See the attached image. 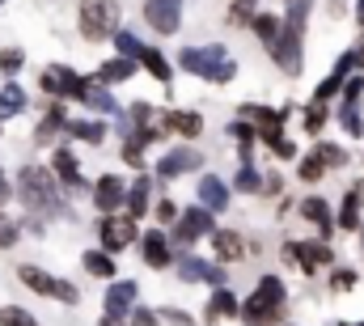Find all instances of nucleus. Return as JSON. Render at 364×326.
Returning <instances> with one entry per match:
<instances>
[{
  "instance_id": "nucleus-31",
  "label": "nucleus",
  "mask_w": 364,
  "mask_h": 326,
  "mask_svg": "<svg viewBox=\"0 0 364 326\" xmlns=\"http://www.w3.org/2000/svg\"><path fill=\"white\" fill-rule=\"evenodd\" d=\"M233 191H242V195H259V191H263V174H259L250 162H242L237 178H233Z\"/></svg>"
},
{
  "instance_id": "nucleus-26",
  "label": "nucleus",
  "mask_w": 364,
  "mask_h": 326,
  "mask_svg": "<svg viewBox=\"0 0 364 326\" xmlns=\"http://www.w3.org/2000/svg\"><path fill=\"white\" fill-rule=\"evenodd\" d=\"M166 127H174L186 140H195V136L203 132V119H199L195 110H170V115H166Z\"/></svg>"
},
{
  "instance_id": "nucleus-4",
  "label": "nucleus",
  "mask_w": 364,
  "mask_h": 326,
  "mask_svg": "<svg viewBox=\"0 0 364 326\" xmlns=\"http://www.w3.org/2000/svg\"><path fill=\"white\" fill-rule=\"evenodd\" d=\"M77 26L90 43H102L119 30V0H81V13H77Z\"/></svg>"
},
{
  "instance_id": "nucleus-35",
  "label": "nucleus",
  "mask_w": 364,
  "mask_h": 326,
  "mask_svg": "<svg viewBox=\"0 0 364 326\" xmlns=\"http://www.w3.org/2000/svg\"><path fill=\"white\" fill-rule=\"evenodd\" d=\"M114 47H119V56H127V60H140V51H144V43H140L132 30H114Z\"/></svg>"
},
{
  "instance_id": "nucleus-39",
  "label": "nucleus",
  "mask_w": 364,
  "mask_h": 326,
  "mask_svg": "<svg viewBox=\"0 0 364 326\" xmlns=\"http://www.w3.org/2000/svg\"><path fill=\"white\" fill-rule=\"evenodd\" d=\"M21 64H26V51H21V47H4V51H0V73H9V77H13Z\"/></svg>"
},
{
  "instance_id": "nucleus-40",
  "label": "nucleus",
  "mask_w": 364,
  "mask_h": 326,
  "mask_svg": "<svg viewBox=\"0 0 364 326\" xmlns=\"http://www.w3.org/2000/svg\"><path fill=\"white\" fill-rule=\"evenodd\" d=\"M322 123H326V102H309V115H305V132H309V136H318V132H322Z\"/></svg>"
},
{
  "instance_id": "nucleus-10",
  "label": "nucleus",
  "mask_w": 364,
  "mask_h": 326,
  "mask_svg": "<svg viewBox=\"0 0 364 326\" xmlns=\"http://www.w3.org/2000/svg\"><path fill=\"white\" fill-rule=\"evenodd\" d=\"M144 21H149L157 34H178L182 0H144Z\"/></svg>"
},
{
  "instance_id": "nucleus-28",
  "label": "nucleus",
  "mask_w": 364,
  "mask_h": 326,
  "mask_svg": "<svg viewBox=\"0 0 364 326\" xmlns=\"http://www.w3.org/2000/svg\"><path fill=\"white\" fill-rule=\"evenodd\" d=\"M64 123H68V119H64V106H60V102H55V106H47V119L38 123L34 140H38V144H51V140H55V132H60Z\"/></svg>"
},
{
  "instance_id": "nucleus-2",
  "label": "nucleus",
  "mask_w": 364,
  "mask_h": 326,
  "mask_svg": "<svg viewBox=\"0 0 364 326\" xmlns=\"http://www.w3.org/2000/svg\"><path fill=\"white\" fill-rule=\"evenodd\" d=\"M17 195H21V204H26L30 212H38V216H43V212H64L51 174L38 169V165H26V169L17 174Z\"/></svg>"
},
{
  "instance_id": "nucleus-41",
  "label": "nucleus",
  "mask_w": 364,
  "mask_h": 326,
  "mask_svg": "<svg viewBox=\"0 0 364 326\" xmlns=\"http://www.w3.org/2000/svg\"><path fill=\"white\" fill-rule=\"evenodd\" d=\"M339 123H343L352 136H364V119H360V110H356V106H343V110H339Z\"/></svg>"
},
{
  "instance_id": "nucleus-48",
  "label": "nucleus",
  "mask_w": 364,
  "mask_h": 326,
  "mask_svg": "<svg viewBox=\"0 0 364 326\" xmlns=\"http://www.w3.org/2000/svg\"><path fill=\"white\" fill-rule=\"evenodd\" d=\"M132 314H136V318H132V326H157V318H153L149 310H132Z\"/></svg>"
},
{
  "instance_id": "nucleus-23",
  "label": "nucleus",
  "mask_w": 364,
  "mask_h": 326,
  "mask_svg": "<svg viewBox=\"0 0 364 326\" xmlns=\"http://www.w3.org/2000/svg\"><path fill=\"white\" fill-rule=\"evenodd\" d=\"M140 254H144L149 267H170V242H166V233H149L140 242Z\"/></svg>"
},
{
  "instance_id": "nucleus-55",
  "label": "nucleus",
  "mask_w": 364,
  "mask_h": 326,
  "mask_svg": "<svg viewBox=\"0 0 364 326\" xmlns=\"http://www.w3.org/2000/svg\"><path fill=\"white\" fill-rule=\"evenodd\" d=\"M356 326H364V322H356Z\"/></svg>"
},
{
  "instance_id": "nucleus-15",
  "label": "nucleus",
  "mask_w": 364,
  "mask_h": 326,
  "mask_svg": "<svg viewBox=\"0 0 364 326\" xmlns=\"http://www.w3.org/2000/svg\"><path fill=\"white\" fill-rule=\"evenodd\" d=\"M132 305H136V284L132 280H114L106 288V314L110 318H123V314H132Z\"/></svg>"
},
{
  "instance_id": "nucleus-13",
  "label": "nucleus",
  "mask_w": 364,
  "mask_h": 326,
  "mask_svg": "<svg viewBox=\"0 0 364 326\" xmlns=\"http://www.w3.org/2000/svg\"><path fill=\"white\" fill-rule=\"evenodd\" d=\"M123 178H114V174H102L97 178V186H93V204H97V212L102 216H110V212H119V204H123Z\"/></svg>"
},
{
  "instance_id": "nucleus-19",
  "label": "nucleus",
  "mask_w": 364,
  "mask_h": 326,
  "mask_svg": "<svg viewBox=\"0 0 364 326\" xmlns=\"http://www.w3.org/2000/svg\"><path fill=\"white\" fill-rule=\"evenodd\" d=\"M149 195H153V178H149V174H140V178L132 182V191L123 195V199H127V216H132V221H140V216L149 212Z\"/></svg>"
},
{
  "instance_id": "nucleus-45",
  "label": "nucleus",
  "mask_w": 364,
  "mask_h": 326,
  "mask_svg": "<svg viewBox=\"0 0 364 326\" xmlns=\"http://www.w3.org/2000/svg\"><path fill=\"white\" fill-rule=\"evenodd\" d=\"M17 233H21V229H17L13 221H4V216H0V250H9V246H17Z\"/></svg>"
},
{
  "instance_id": "nucleus-43",
  "label": "nucleus",
  "mask_w": 364,
  "mask_h": 326,
  "mask_svg": "<svg viewBox=\"0 0 364 326\" xmlns=\"http://www.w3.org/2000/svg\"><path fill=\"white\" fill-rule=\"evenodd\" d=\"M229 136H233V140H242V144H255V140H259V136H255V127H250L246 119H237V123L229 127Z\"/></svg>"
},
{
  "instance_id": "nucleus-47",
  "label": "nucleus",
  "mask_w": 364,
  "mask_h": 326,
  "mask_svg": "<svg viewBox=\"0 0 364 326\" xmlns=\"http://www.w3.org/2000/svg\"><path fill=\"white\" fill-rule=\"evenodd\" d=\"M153 216H157V221H174V216H178V208H174V204H170V199H161V204H157V212H153Z\"/></svg>"
},
{
  "instance_id": "nucleus-51",
  "label": "nucleus",
  "mask_w": 364,
  "mask_h": 326,
  "mask_svg": "<svg viewBox=\"0 0 364 326\" xmlns=\"http://www.w3.org/2000/svg\"><path fill=\"white\" fill-rule=\"evenodd\" d=\"M166 318H170V322H178V326H191V318H186V314H178V310H166Z\"/></svg>"
},
{
  "instance_id": "nucleus-9",
  "label": "nucleus",
  "mask_w": 364,
  "mask_h": 326,
  "mask_svg": "<svg viewBox=\"0 0 364 326\" xmlns=\"http://www.w3.org/2000/svg\"><path fill=\"white\" fill-rule=\"evenodd\" d=\"M216 229V221H212V212L208 208H186L174 216V242L178 246H191L195 238H208Z\"/></svg>"
},
{
  "instance_id": "nucleus-6",
  "label": "nucleus",
  "mask_w": 364,
  "mask_h": 326,
  "mask_svg": "<svg viewBox=\"0 0 364 326\" xmlns=\"http://www.w3.org/2000/svg\"><path fill=\"white\" fill-rule=\"evenodd\" d=\"M301 43H305V34H296V30H288V26H279V34H275L272 43H267V51H272V60L284 68V77H301Z\"/></svg>"
},
{
  "instance_id": "nucleus-50",
  "label": "nucleus",
  "mask_w": 364,
  "mask_h": 326,
  "mask_svg": "<svg viewBox=\"0 0 364 326\" xmlns=\"http://www.w3.org/2000/svg\"><path fill=\"white\" fill-rule=\"evenodd\" d=\"M352 68H364V34H360V47L352 51Z\"/></svg>"
},
{
  "instance_id": "nucleus-11",
  "label": "nucleus",
  "mask_w": 364,
  "mask_h": 326,
  "mask_svg": "<svg viewBox=\"0 0 364 326\" xmlns=\"http://www.w3.org/2000/svg\"><path fill=\"white\" fill-rule=\"evenodd\" d=\"M136 242V221L132 216H102V250L106 254H119L123 246H132Z\"/></svg>"
},
{
  "instance_id": "nucleus-29",
  "label": "nucleus",
  "mask_w": 364,
  "mask_h": 326,
  "mask_svg": "<svg viewBox=\"0 0 364 326\" xmlns=\"http://www.w3.org/2000/svg\"><path fill=\"white\" fill-rule=\"evenodd\" d=\"M279 26H284L279 13H255V17H250V30H255L259 43H272L275 34H279Z\"/></svg>"
},
{
  "instance_id": "nucleus-14",
  "label": "nucleus",
  "mask_w": 364,
  "mask_h": 326,
  "mask_svg": "<svg viewBox=\"0 0 364 326\" xmlns=\"http://www.w3.org/2000/svg\"><path fill=\"white\" fill-rule=\"evenodd\" d=\"M178 275L191 280V284H216V288L225 284V271H220V267H212V263H203V258H191V254L178 263Z\"/></svg>"
},
{
  "instance_id": "nucleus-5",
  "label": "nucleus",
  "mask_w": 364,
  "mask_h": 326,
  "mask_svg": "<svg viewBox=\"0 0 364 326\" xmlns=\"http://www.w3.org/2000/svg\"><path fill=\"white\" fill-rule=\"evenodd\" d=\"M17 280H21L30 293H38V297L64 301V305H73V301H77V288H73L68 280H60V275H51V271H43V267H34V263L17 267Z\"/></svg>"
},
{
  "instance_id": "nucleus-46",
  "label": "nucleus",
  "mask_w": 364,
  "mask_h": 326,
  "mask_svg": "<svg viewBox=\"0 0 364 326\" xmlns=\"http://www.w3.org/2000/svg\"><path fill=\"white\" fill-rule=\"evenodd\" d=\"M272 153H275V157H279V162H292V157H296V144H292L288 136H279V140H275V144H272Z\"/></svg>"
},
{
  "instance_id": "nucleus-12",
  "label": "nucleus",
  "mask_w": 364,
  "mask_h": 326,
  "mask_svg": "<svg viewBox=\"0 0 364 326\" xmlns=\"http://www.w3.org/2000/svg\"><path fill=\"white\" fill-rule=\"evenodd\" d=\"M203 165V153L199 149H170L161 162H157V178H182V174H191V169H199Z\"/></svg>"
},
{
  "instance_id": "nucleus-33",
  "label": "nucleus",
  "mask_w": 364,
  "mask_h": 326,
  "mask_svg": "<svg viewBox=\"0 0 364 326\" xmlns=\"http://www.w3.org/2000/svg\"><path fill=\"white\" fill-rule=\"evenodd\" d=\"M81 102H85V106H93V110H102V115H110V110H119V106H114V98H110V93H106L102 85H85V93H81Z\"/></svg>"
},
{
  "instance_id": "nucleus-44",
  "label": "nucleus",
  "mask_w": 364,
  "mask_h": 326,
  "mask_svg": "<svg viewBox=\"0 0 364 326\" xmlns=\"http://www.w3.org/2000/svg\"><path fill=\"white\" fill-rule=\"evenodd\" d=\"M364 93V77H352V81L343 85V106H356Z\"/></svg>"
},
{
  "instance_id": "nucleus-22",
  "label": "nucleus",
  "mask_w": 364,
  "mask_h": 326,
  "mask_svg": "<svg viewBox=\"0 0 364 326\" xmlns=\"http://www.w3.org/2000/svg\"><path fill=\"white\" fill-rule=\"evenodd\" d=\"M301 216H305L309 225H318V233H322V238H331L335 221H331V208H326V199H305V204H301Z\"/></svg>"
},
{
  "instance_id": "nucleus-1",
  "label": "nucleus",
  "mask_w": 364,
  "mask_h": 326,
  "mask_svg": "<svg viewBox=\"0 0 364 326\" xmlns=\"http://www.w3.org/2000/svg\"><path fill=\"white\" fill-rule=\"evenodd\" d=\"M178 64H182V73L203 77V81H216V85H229L237 77V64L229 60V51L220 43H212V47H186L178 56Z\"/></svg>"
},
{
  "instance_id": "nucleus-17",
  "label": "nucleus",
  "mask_w": 364,
  "mask_h": 326,
  "mask_svg": "<svg viewBox=\"0 0 364 326\" xmlns=\"http://www.w3.org/2000/svg\"><path fill=\"white\" fill-rule=\"evenodd\" d=\"M360 204H364V182H356V186L343 195V208H339V221H335V225L356 233V229H360Z\"/></svg>"
},
{
  "instance_id": "nucleus-7",
  "label": "nucleus",
  "mask_w": 364,
  "mask_h": 326,
  "mask_svg": "<svg viewBox=\"0 0 364 326\" xmlns=\"http://www.w3.org/2000/svg\"><path fill=\"white\" fill-rule=\"evenodd\" d=\"M242 119L255 127V136H263L267 144H275L279 136H284V119H288V106L284 110H272V106H242Z\"/></svg>"
},
{
  "instance_id": "nucleus-54",
  "label": "nucleus",
  "mask_w": 364,
  "mask_h": 326,
  "mask_svg": "<svg viewBox=\"0 0 364 326\" xmlns=\"http://www.w3.org/2000/svg\"><path fill=\"white\" fill-rule=\"evenodd\" d=\"M0 9H4V0H0Z\"/></svg>"
},
{
  "instance_id": "nucleus-36",
  "label": "nucleus",
  "mask_w": 364,
  "mask_h": 326,
  "mask_svg": "<svg viewBox=\"0 0 364 326\" xmlns=\"http://www.w3.org/2000/svg\"><path fill=\"white\" fill-rule=\"evenodd\" d=\"M0 326H38V318L30 310H21V305H4L0 310Z\"/></svg>"
},
{
  "instance_id": "nucleus-16",
  "label": "nucleus",
  "mask_w": 364,
  "mask_h": 326,
  "mask_svg": "<svg viewBox=\"0 0 364 326\" xmlns=\"http://www.w3.org/2000/svg\"><path fill=\"white\" fill-rule=\"evenodd\" d=\"M296 263L305 271H318V267H331L335 263V250L326 242H296Z\"/></svg>"
},
{
  "instance_id": "nucleus-30",
  "label": "nucleus",
  "mask_w": 364,
  "mask_h": 326,
  "mask_svg": "<svg viewBox=\"0 0 364 326\" xmlns=\"http://www.w3.org/2000/svg\"><path fill=\"white\" fill-rule=\"evenodd\" d=\"M64 127H68L73 140H85V144H102V140H106V123H81V119H73V123H64Z\"/></svg>"
},
{
  "instance_id": "nucleus-38",
  "label": "nucleus",
  "mask_w": 364,
  "mask_h": 326,
  "mask_svg": "<svg viewBox=\"0 0 364 326\" xmlns=\"http://www.w3.org/2000/svg\"><path fill=\"white\" fill-rule=\"evenodd\" d=\"M314 153H318V162H322V165H343V162H348V153H343L339 144H326V140H318V149H314Z\"/></svg>"
},
{
  "instance_id": "nucleus-32",
  "label": "nucleus",
  "mask_w": 364,
  "mask_h": 326,
  "mask_svg": "<svg viewBox=\"0 0 364 326\" xmlns=\"http://www.w3.org/2000/svg\"><path fill=\"white\" fill-rule=\"evenodd\" d=\"M140 64H144V68H149V73H153V77H157L161 85H170V81H174V77H170V64H166V56H161V51L144 47V51H140Z\"/></svg>"
},
{
  "instance_id": "nucleus-20",
  "label": "nucleus",
  "mask_w": 364,
  "mask_h": 326,
  "mask_svg": "<svg viewBox=\"0 0 364 326\" xmlns=\"http://www.w3.org/2000/svg\"><path fill=\"white\" fill-rule=\"evenodd\" d=\"M212 246H216V258H225V263H237L246 254L242 233H233V229H212Z\"/></svg>"
},
{
  "instance_id": "nucleus-8",
  "label": "nucleus",
  "mask_w": 364,
  "mask_h": 326,
  "mask_svg": "<svg viewBox=\"0 0 364 326\" xmlns=\"http://www.w3.org/2000/svg\"><path fill=\"white\" fill-rule=\"evenodd\" d=\"M38 85H43V93H51V98H81L90 81H81L68 64H51V68H43Z\"/></svg>"
},
{
  "instance_id": "nucleus-42",
  "label": "nucleus",
  "mask_w": 364,
  "mask_h": 326,
  "mask_svg": "<svg viewBox=\"0 0 364 326\" xmlns=\"http://www.w3.org/2000/svg\"><path fill=\"white\" fill-rule=\"evenodd\" d=\"M331 288H335V293H352V288H356V271H352V267H339V271L331 275Z\"/></svg>"
},
{
  "instance_id": "nucleus-52",
  "label": "nucleus",
  "mask_w": 364,
  "mask_h": 326,
  "mask_svg": "<svg viewBox=\"0 0 364 326\" xmlns=\"http://www.w3.org/2000/svg\"><path fill=\"white\" fill-rule=\"evenodd\" d=\"M9 195H13V186H9V182H4V174H0V208L9 204Z\"/></svg>"
},
{
  "instance_id": "nucleus-34",
  "label": "nucleus",
  "mask_w": 364,
  "mask_h": 326,
  "mask_svg": "<svg viewBox=\"0 0 364 326\" xmlns=\"http://www.w3.org/2000/svg\"><path fill=\"white\" fill-rule=\"evenodd\" d=\"M85 271H90V275H102V280H114V258L102 254V250H90V254H85Z\"/></svg>"
},
{
  "instance_id": "nucleus-24",
  "label": "nucleus",
  "mask_w": 364,
  "mask_h": 326,
  "mask_svg": "<svg viewBox=\"0 0 364 326\" xmlns=\"http://www.w3.org/2000/svg\"><path fill=\"white\" fill-rule=\"evenodd\" d=\"M132 73H136V60H127V56L106 60V64L97 68V85H119V81H127Z\"/></svg>"
},
{
  "instance_id": "nucleus-3",
  "label": "nucleus",
  "mask_w": 364,
  "mask_h": 326,
  "mask_svg": "<svg viewBox=\"0 0 364 326\" xmlns=\"http://www.w3.org/2000/svg\"><path fill=\"white\" fill-rule=\"evenodd\" d=\"M279 314H284V280L279 275H263L259 288L246 297L242 318L250 326H263V322H272V318H279Z\"/></svg>"
},
{
  "instance_id": "nucleus-27",
  "label": "nucleus",
  "mask_w": 364,
  "mask_h": 326,
  "mask_svg": "<svg viewBox=\"0 0 364 326\" xmlns=\"http://www.w3.org/2000/svg\"><path fill=\"white\" fill-rule=\"evenodd\" d=\"M233 314H237V297L220 284V288L212 293V301H208V318H212V322H220V318H233Z\"/></svg>"
},
{
  "instance_id": "nucleus-49",
  "label": "nucleus",
  "mask_w": 364,
  "mask_h": 326,
  "mask_svg": "<svg viewBox=\"0 0 364 326\" xmlns=\"http://www.w3.org/2000/svg\"><path fill=\"white\" fill-rule=\"evenodd\" d=\"M326 13H331V17H343V13H348V0H326Z\"/></svg>"
},
{
  "instance_id": "nucleus-37",
  "label": "nucleus",
  "mask_w": 364,
  "mask_h": 326,
  "mask_svg": "<svg viewBox=\"0 0 364 326\" xmlns=\"http://www.w3.org/2000/svg\"><path fill=\"white\" fill-rule=\"evenodd\" d=\"M322 174H326V165L318 162V153H314V157H301V165H296V178H301V182H318Z\"/></svg>"
},
{
  "instance_id": "nucleus-25",
  "label": "nucleus",
  "mask_w": 364,
  "mask_h": 326,
  "mask_svg": "<svg viewBox=\"0 0 364 326\" xmlns=\"http://www.w3.org/2000/svg\"><path fill=\"white\" fill-rule=\"evenodd\" d=\"M26 110V89L17 81L0 85V119H13V115H21Z\"/></svg>"
},
{
  "instance_id": "nucleus-21",
  "label": "nucleus",
  "mask_w": 364,
  "mask_h": 326,
  "mask_svg": "<svg viewBox=\"0 0 364 326\" xmlns=\"http://www.w3.org/2000/svg\"><path fill=\"white\" fill-rule=\"evenodd\" d=\"M51 169H55V178H60L64 186H81V165H77V157H73V149H55Z\"/></svg>"
},
{
  "instance_id": "nucleus-18",
  "label": "nucleus",
  "mask_w": 364,
  "mask_h": 326,
  "mask_svg": "<svg viewBox=\"0 0 364 326\" xmlns=\"http://www.w3.org/2000/svg\"><path fill=\"white\" fill-rule=\"evenodd\" d=\"M225 204H229V186L220 178H199V208L225 212Z\"/></svg>"
},
{
  "instance_id": "nucleus-53",
  "label": "nucleus",
  "mask_w": 364,
  "mask_h": 326,
  "mask_svg": "<svg viewBox=\"0 0 364 326\" xmlns=\"http://www.w3.org/2000/svg\"><path fill=\"white\" fill-rule=\"evenodd\" d=\"M356 21L364 26V0H356Z\"/></svg>"
}]
</instances>
